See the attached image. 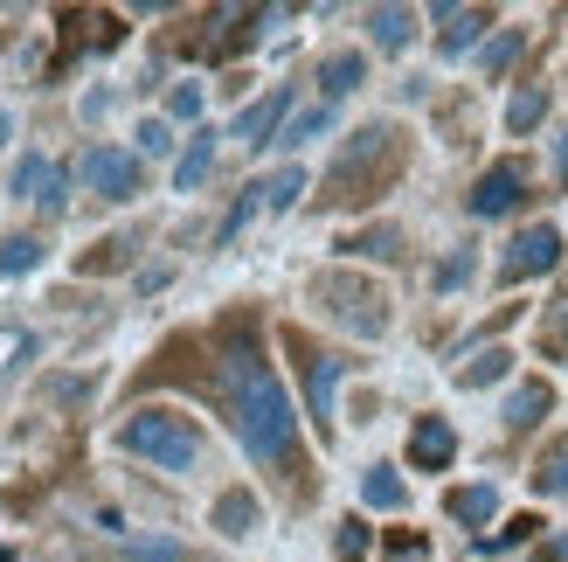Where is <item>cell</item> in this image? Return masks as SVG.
Masks as SVG:
<instances>
[{"label": "cell", "instance_id": "obj_1", "mask_svg": "<svg viewBox=\"0 0 568 562\" xmlns=\"http://www.w3.org/2000/svg\"><path fill=\"white\" fill-rule=\"evenodd\" d=\"M215 397L230 410V431L243 438V452L271 465L284 486L305 500V480H298V410L284 397V382L271 375V361L257 348V320L236 313L222 320L215 333Z\"/></svg>", "mask_w": 568, "mask_h": 562}, {"label": "cell", "instance_id": "obj_2", "mask_svg": "<svg viewBox=\"0 0 568 562\" xmlns=\"http://www.w3.org/2000/svg\"><path fill=\"white\" fill-rule=\"evenodd\" d=\"M409 167V139L395 126H361L347 147H339L333 174H326V209H354V202H375V194L395 188V174Z\"/></svg>", "mask_w": 568, "mask_h": 562}, {"label": "cell", "instance_id": "obj_3", "mask_svg": "<svg viewBox=\"0 0 568 562\" xmlns=\"http://www.w3.org/2000/svg\"><path fill=\"white\" fill-rule=\"evenodd\" d=\"M119 444L132 459L160 465V472H187L202 459V431H194V417H181V410H132L119 424Z\"/></svg>", "mask_w": 568, "mask_h": 562}, {"label": "cell", "instance_id": "obj_4", "mask_svg": "<svg viewBox=\"0 0 568 562\" xmlns=\"http://www.w3.org/2000/svg\"><path fill=\"white\" fill-rule=\"evenodd\" d=\"M312 305H320L326 320H339L347 333H361V341H382L388 333V292L354 278V271H320L312 278Z\"/></svg>", "mask_w": 568, "mask_h": 562}, {"label": "cell", "instance_id": "obj_5", "mask_svg": "<svg viewBox=\"0 0 568 562\" xmlns=\"http://www.w3.org/2000/svg\"><path fill=\"white\" fill-rule=\"evenodd\" d=\"M284 348H292V361H298V382H305L312 431H320V438H333V389H339V375H347V354H333V348H312L298 327L284 333Z\"/></svg>", "mask_w": 568, "mask_h": 562}, {"label": "cell", "instance_id": "obj_6", "mask_svg": "<svg viewBox=\"0 0 568 562\" xmlns=\"http://www.w3.org/2000/svg\"><path fill=\"white\" fill-rule=\"evenodd\" d=\"M77 174L91 181V194H104V202H132L139 181H146V167H139V153H125V147H91L77 160Z\"/></svg>", "mask_w": 568, "mask_h": 562}, {"label": "cell", "instance_id": "obj_7", "mask_svg": "<svg viewBox=\"0 0 568 562\" xmlns=\"http://www.w3.org/2000/svg\"><path fill=\"white\" fill-rule=\"evenodd\" d=\"M555 264H561V230H555V222H534V230H520L514 243H506L499 278H506V285H527V278H541Z\"/></svg>", "mask_w": 568, "mask_h": 562}, {"label": "cell", "instance_id": "obj_8", "mask_svg": "<svg viewBox=\"0 0 568 562\" xmlns=\"http://www.w3.org/2000/svg\"><path fill=\"white\" fill-rule=\"evenodd\" d=\"M527 188H534V181H527V160H493L465 202H471V215L493 222V215H514V209L527 202Z\"/></svg>", "mask_w": 568, "mask_h": 562}, {"label": "cell", "instance_id": "obj_9", "mask_svg": "<svg viewBox=\"0 0 568 562\" xmlns=\"http://www.w3.org/2000/svg\"><path fill=\"white\" fill-rule=\"evenodd\" d=\"M14 194H21V202H36L42 215H63V202H70V174H63L55 160L28 153V160L14 167Z\"/></svg>", "mask_w": 568, "mask_h": 562}, {"label": "cell", "instance_id": "obj_10", "mask_svg": "<svg viewBox=\"0 0 568 562\" xmlns=\"http://www.w3.org/2000/svg\"><path fill=\"white\" fill-rule=\"evenodd\" d=\"M284 111H292V91H264L257 104H243L236 111V132L230 139H243V147H277V132H284Z\"/></svg>", "mask_w": 568, "mask_h": 562}, {"label": "cell", "instance_id": "obj_11", "mask_svg": "<svg viewBox=\"0 0 568 562\" xmlns=\"http://www.w3.org/2000/svg\"><path fill=\"white\" fill-rule=\"evenodd\" d=\"M450 459H458V431H450L444 417H416V431H409V465H416V472H444Z\"/></svg>", "mask_w": 568, "mask_h": 562}, {"label": "cell", "instance_id": "obj_12", "mask_svg": "<svg viewBox=\"0 0 568 562\" xmlns=\"http://www.w3.org/2000/svg\"><path fill=\"white\" fill-rule=\"evenodd\" d=\"M361 77H367V56H361V49H333L326 63H320V91H326V104H339L347 91H361Z\"/></svg>", "mask_w": 568, "mask_h": 562}, {"label": "cell", "instance_id": "obj_13", "mask_svg": "<svg viewBox=\"0 0 568 562\" xmlns=\"http://www.w3.org/2000/svg\"><path fill=\"white\" fill-rule=\"evenodd\" d=\"M437 21H450L444 36H437V49H444V56H465V49L493 28V14H486V8H437Z\"/></svg>", "mask_w": 568, "mask_h": 562}, {"label": "cell", "instance_id": "obj_14", "mask_svg": "<svg viewBox=\"0 0 568 562\" xmlns=\"http://www.w3.org/2000/svg\"><path fill=\"white\" fill-rule=\"evenodd\" d=\"M444 514H450V521H465V528H486V521L499 514V486H486V480H478V486H450Z\"/></svg>", "mask_w": 568, "mask_h": 562}, {"label": "cell", "instance_id": "obj_15", "mask_svg": "<svg viewBox=\"0 0 568 562\" xmlns=\"http://www.w3.org/2000/svg\"><path fill=\"white\" fill-rule=\"evenodd\" d=\"M257 493H243V486H230V493H222L215 500V528H222V535H230V542H243V535H257Z\"/></svg>", "mask_w": 568, "mask_h": 562}, {"label": "cell", "instance_id": "obj_16", "mask_svg": "<svg viewBox=\"0 0 568 562\" xmlns=\"http://www.w3.org/2000/svg\"><path fill=\"white\" fill-rule=\"evenodd\" d=\"M548 410H555V389L548 382H520L514 397H506V431H534Z\"/></svg>", "mask_w": 568, "mask_h": 562}, {"label": "cell", "instance_id": "obj_17", "mask_svg": "<svg viewBox=\"0 0 568 562\" xmlns=\"http://www.w3.org/2000/svg\"><path fill=\"white\" fill-rule=\"evenodd\" d=\"M361 500H367V508H382V514H395L409 500V486H403V472H395V465H367L361 472Z\"/></svg>", "mask_w": 568, "mask_h": 562}, {"label": "cell", "instance_id": "obj_18", "mask_svg": "<svg viewBox=\"0 0 568 562\" xmlns=\"http://www.w3.org/2000/svg\"><path fill=\"white\" fill-rule=\"evenodd\" d=\"M367 36H375V49H409L416 14L409 8H367Z\"/></svg>", "mask_w": 568, "mask_h": 562}, {"label": "cell", "instance_id": "obj_19", "mask_svg": "<svg viewBox=\"0 0 568 562\" xmlns=\"http://www.w3.org/2000/svg\"><path fill=\"white\" fill-rule=\"evenodd\" d=\"M209 167H215V132L202 126V132L187 139V153H181V167H174V181H181V194H187V188H202V181H209Z\"/></svg>", "mask_w": 568, "mask_h": 562}, {"label": "cell", "instance_id": "obj_20", "mask_svg": "<svg viewBox=\"0 0 568 562\" xmlns=\"http://www.w3.org/2000/svg\"><path fill=\"white\" fill-rule=\"evenodd\" d=\"M132 250H139V237H104L98 250H83V258H77V271H83V278H98V271H125V264H132Z\"/></svg>", "mask_w": 568, "mask_h": 562}, {"label": "cell", "instance_id": "obj_21", "mask_svg": "<svg viewBox=\"0 0 568 562\" xmlns=\"http://www.w3.org/2000/svg\"><path fill=\"white\" fill-rule=\"evenodd\" d=\"M506 369H514V354H506V348H486V354L458 361V389H486V382H499Z\"/></svg>", "mask_w": 568, "mask_h": 562}, {"label": "cell", "instance_id": "obj_22", "mask_svg": "<svg viewBox=\"0 0 568 562\" xmlns=\"http://www.w3.org/2000/svg\"><path fill=\"white\" fill-rule=\"evenodd\" d=\"M119 562H202V555L181 549V542H166V535H139V542L119 549Z\"/></svg>", "mask_w": 568, "mask_h": 562}, {"label": "cell", "instance_id": "obj_23", "mask_svg": "<svg viewBox=\"0 0 568 562\" xmlns=\"http://www.w3.org/2000/svg\"><path fill=\"white\" fill-rule=\"evenodd\" d=\"M541 119H548V91H541V83H520L514 104H506V126H514V132H534Z\"/></svg>", "mask_w": 568, "mask_h": 562}, {"label": "cell", "instance_id": "obj_24", "mask_svg": "<svg viewBox=\"0 0 568 562\" xmlns=\"http://www.w3.org/2000/svg\"><path fill=\"white\" fill-rule=\"evenodd\" d=\"M520 49H527V36H520V28H499V36H493L486 49H478V77H499V70L514 63Z\"/></svg>", "mask_w": 568, "mask_h": 562}, {"label": "cell", "instance_id": "obj_25", "mask_svg": "<svg viewBox=\"0 0 568 562\" xmlns=\"http://www.w3.org/2000/svg\"><path fill=\"white\" fill-rule=\"evenodd\" d=\"M339 250H354V258H403V230H388V222H382V230H361V237H347V243H339Z\"/></svg>", "mask_w": 568, "mask_h": 562}, {"label": "cell", "instance_id": "obj_26", "mask_svg": "<svg viewBox=\"0 0 568 562\" xmlns=\"http://www.w3.org/2000/svg\"><path fill=\"white\" fill-rule=\"evenodd\" d=\"M326 126H333V104H312V111H298V119L277 132V147H305V139H320Z\"/></svg>", "mask_w": 568, "mask_h": 562}, {"label": "cell", "instance_id": "obj_27", "mask_svg": "<svg viewBox=\"0 0 568 562\" xmlns=\"http://www.w3.org/2000/svg\"><path fill=\"white\" fill-rule=\"evenodd\" d=\"M534 493H548V500H561V493H568V444H555V452L534 465Z\"/></svg>", "mask_w": 568, "mask_h": 562}, {"label": "cell", "instance_id": "obj_28", "mask_svg": "<svg viewBox=\"0 0 568 562\" xmlns=\"http://www.w3.org/2000/svg\"><path fill=\"white\" fill-rule=\"evenodd\" d=\"M36 264H42V243H36V237H8V243H0V278L36 271Z\"/></svg>", "mask_w": 568, "mask_h": 562}, {"label": "cell", "instance_id": "obj_29", "mask_svg": "<svg viewBox=\"0 0 568 562\" xmlns=\"http://www.w3.org/2000/svg\"><path fill=\"white\" fill-rule=\"evenodd\" d=\"M298 194H305V174H298V167H277V174L264 181V209H292Z\"/></svg>", "mask_w": 568, "mask_h": 562}, {"label": "cell", "instance_id": "obj_30", "mask_svg": "<svg viewBox=\"0 0 568 562\" xmlns=\"http://www.w3.org/2000/svg\"><path fill=\"white\" fill-rule=\"evenodd\" d=\"M541 354H548V361H561V354H568V299H555V305H548V327H541Z\"/></svg>", "mask_w": 568, "mask_h": 562}, {"label": "cell", "instance_id": "obj_31", "mask_svg": "<svg viewBox=\"0 0 568 562\" xmlns=\"http://www.w3.org/2000/svg\"><path fill=\"white\" fill-rule=\"evenodd\" d=\"M28 354H36V333H28V327H0V375H8L14 361H28Z\"/></svg>", "mask_w": 568, "mask_h": 562}, {"label": "cell", "instance_id": "obj_32", "mask_svg": "<svg viewBox=\"0 0 568 562\" xmlns=\"http://www.w3.org/2000/svg\"><path fill=\"white\" fill-rule=\"evenodd\" d=\"M333 555H339V562H367V521H354V514L339 521V542H333Z\"/></svg>", "mask_w": 568, "mask_h": 562}, {"label": "cell", "instance_id": "obj_33", "mask_svg": "<svg viewBox=\"0 0 568 562\" xmlns=\"http://www.w3.org/2000/svg\"><path fill=\"white\" fill-rule=\"evenodd\" d=\"M534 528H541V521H534V514H514V521H506V528H493V535H486V555H499V549H514V542H527Z\"/></svg>", "mask_w": 568, "mask_h": 562}, {"label": "cell", "instance_id": "obj_34", "mask_svg": "<svg viewBox=\"0 0 568 562\" xmlns=\"http://www.w3.org/2000/svg\"><path fill=\"white\" fill-rule=\"evenodd\" d=\"M388 562H430V542L409 535V528H395V535H388Z\"/></svg>", "mask_w": 568, "mask_h": 562}, {"label": "cell", "instance_id": "obj_35", "mask_svg": "<svg viewBox=\"0 0 568 562\" xmlns=\"http://www.w3.org/2000/svg\"><path fill=\"white\" fill-rule=\"evenodd\" d=\"M166 111H174V119H194V111H202V83H174V98H166Z\"/></svg>", "mask_w": 568, "mask_h": 562}, {"label": "cell", "instance_id": "obj_36", "mask_svg": "<svg viewBox=\"0 0 568 562\" xmlns=\"http://www.w3.org/2000/svg\"><path fill=\"white\" fill-rule=\"evenodd\" d=\"M465 278H471V258H444V264H437V292L465 285Z\"/></svg>", "mask_w": 568, "mask_h": 562}, {"label": "cell", "instance_id": "obj_37", "mask_svg": "<svg viewBox=\"0 0 568 562\" xmlns=\"http://www.w3.org/2000/svg\"><path fill=\"white\" fill-rule=\"evenodd\" d=\"M166 147H174V139H166V126H160V119L139 126V153H166Z\"/></svg>", "mask_w": 568, "mask_h": 562}, {"label": "cell", "instance_id": "obj_38", "mask_svg": "<svg viewBox=\"0 0 568 562\" xmlns=\"http://www.w3.org/2000/svg\"><path fill=\"white\" fill-rule=\"evenodd\" d=\"M541 562H568V535H548L541 542Z\"/></svg>", "mask_w": 568, "mask_h": 562}, {"label": "cell", "instance_id": "obj_39", "mask_svg": "<svg viewBox=\"0 0 568 562\" xmlns=\"http://www.w3.org/2000/svg\"><path fill=\"white\" fill-rule=\"evenodd\" d=\"M555 174L568 181V132H555Z\"/></svg>", "mask_w": 568, "mask_h": 562}, {"label": "cell", "instance_id": "obj_40", "mask_svg": "<svg viewBox=\"0 0 568 562\" xmlns=\"http://www.w3.org/2000/svg\"><path fill=\"white\" fill-rule=\"evenodd\" d=\"M8 132H14V119H8V111H0V147H8Z\"/></svg>", "mask_w": 568, "mask_h": 562}]
</instances>
